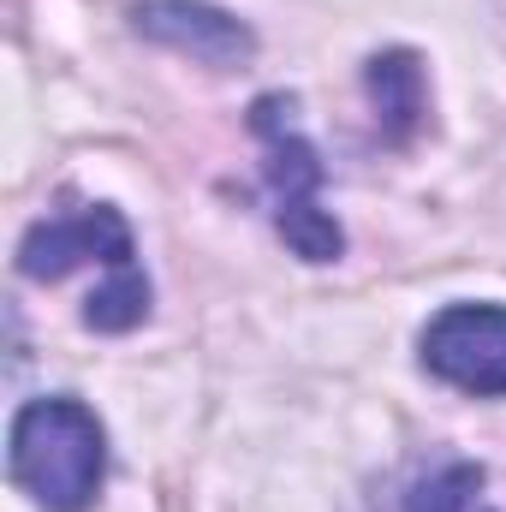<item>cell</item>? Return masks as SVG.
I'll return each mask as SVG.
<instances>
[{
    "instance_id": "6da1fadb",
    "label": "cell",
    "mask_w": 506,
    "mask_h": 512,
    "mask_svg": "<svg viewBox=\"0 0 506 512\" xmlns=\"http://www.w3.org/2000/svg\"><path fill=\"white\" fill-rule=\"evenodd\" d=\"M84 262L90 268L102 262L114 274V292L90 298L84 304V322L102 328V334L137 328L143 310H149V280L137 268V245H131V227L120 221V209H108V203L66 209L54 221H36L24 233V245H18V274H30V280H60V274H72Z\"/></svg>"
},
{
    "instance_id": "7a4b0ae2",
    "label": "cell",
    "mask_w": 506,
    "mask_h": 512,
    "mask_svg": "<svg viewBox=\"0 0 506 512\" xmlns=\"http://www.w3.org/2000/svg\"><path fill=\"white\" fill-rule=\"evenodd\" d=\"M12 483L42 512H90L102 471H108V441L90 405L78 399H30L12 417Z\"/></svg>"
},
{
    "instance_id": "3957f363",
    "label": "cell",
    "mask_w": 506,
    "mask_h": 512,
    "mask_svg": "<svg viewBox=\"0 0 506 512\" xmlns=\"http://www.w3.org/2000/svg\"><path fill=\"white\" fill-rule=\"evenodd\" d=\"M251 126L268 155V191H274V227L304 262H334L346 251L340 221L322 209V161L304 143L286 96H262L251 108Z\"/></svg>"
},
{
    "instance_id": "277c9868",
    "label": "cell",
    "mask_w": 506,
    "mask_h": 512,
    "mask_svg": "<svg viewBox=\"0 0 506 512\" xmlns=\"http://www.w3.org/2000/svg\"><path fill=\"white\" fill-rule=\"evenodd\" d=\"M423 364L459 393H506V304H447L423 328Z\"/></svg>"
},
{
    "instance_id": "5b68a950",
    "label": "cell",
    "mask_w": 506,
    "mask_h": 512,
    "mask_svg": "<svg viewBox=\"0 0 506 512\" xmlns=\"http://www.w3.org/2000/svg\"><path fill=\"white\" fill-rule=\"evenodd\" d=\"M131 24L149 42H161L173 54H191L203 66H221V72L245 66L256 54L251 24H239L233 12H221L209 0H143V6H131Z\"/></svg>"
},
{
    "instance_id": "8992f818",
    "label": "cell",
    "mask_w": 506,
    "mask_h": 512,
    "mask_svg": "<svg viewBox=\"0 0 506 512\" xmlns=\"http://www.w3.org/2000/svg\"><path fill=\"white\" fill-rule=\"evenodd\" d=\"M370 96H376L381 108V126L387 137L399 143V137H411V126L423 120V66L411 60V54H376L370 60Z\"/></svg>"
},
{
    "instance_id": "52a82bcc",
    "label": "cell",
    "mask_w": 506,
    "mask_h": 512,
    "mask_svg": "<svg viewBox=\"0 0 506 512\" xmlns=\"http://www.w3.org/2000/svg\"><path fill=\"white\" fill-rule=\"evenodd\" d=\"M477 489H483V471L459 459V465H441L423 483H411L405 512H483L477 507Z\"/></svg>"
}]
</instances>
